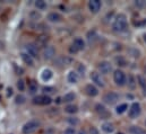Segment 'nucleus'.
Wrapping results in <instances>:
<instances>
[{
    "label": "nucleus",
    "instance_id": "f257e3e1",
    "mask_svg": "<svg viewBox=\"0 0 146 134\" xmlns=\"http://www.w3.org/2000/svg\"><path fill=\"white\" fill-rule=\"evenodd\" d=\"M128 28V22L125 14H119L115 16L113 23H112V30L115 33H122L127 31Z\"/></svg>",
    "mask_w": 146,
    "mask_h": 134
},
{
    "label": "nucleus",
    "instance_id": "f03ea898",
    "mask_svg": "<svg viewBox=\"0 0 146 134\" xmlns=\"http://www.w3.org/2000/svg\"><path fill=\"white\" fill-rule=\"evenodd\" d=\"M41 123L40 121L36 118H33V120H30L29 122H26L23 127H22V132L23 134H33L34 132H36L37 129L40 127Z\"/></svg>",
    "mask_w": 146,
    "mask_h": 134
},
{
    "label": "nucleus",
    "instance_id": "7ed1b4c3",
    "mask_svg": "<svg viewBox=\"0 0 146 134\" xmlns=\"http://www.w3.org/2000/svg\"><path fill=\"white\" fill-rule=\"evenodd\" d=\"M113 81H114V83L117 85V86H119V87H122V86H125L126 83H127V77H126V74H125V72L122 71V70H115L114 72H113Z\"/></svg>",
    "mask_w": 146,
    "mask_h": 134
},
{
    "label": "nucleus",
    "instance_id": "20e7f679",
    "mask_svg": "<svg viewBox=\"0 0 146 134\" xmlns=\"http://www.w3.org/2000/svg\"><path fill=\"white\" fill-rule=\"evenodd\" d=\"M141 113H142V106L139 102H133L128 108V116L131 120L137 118L141 115Z\"/></svg>",
    "mask_w": 146,
    "mask_h": 134
},
{
    "label": "nucleus",
    "instance_id": "39448f33",
    "mask_svg": "<svg viewBox=\"0 0 146 134\" xmlns=\"http://www.w3.org/2000/svg\"><path fill=\"white\" fill-rule=\"evenodd\" d=\"M90 78L93 82V85L95 86H99V87H104V79L102 78V74L100 72H96V71H92L91 74H90Z\"/></svg>",
    "mask_w": 146,
    "mask_h": 134
},
{
    "label": "nucleus",
    "instance_id": "423d86ee",
    "mask_svg": "<svg viewBox=\"0 0 146 134\" xmlns=\"http://www.w3.org/2000/svg\"><path fill=\"white\" fill-rule=\"evenodd\" d=\"M52 102V99L49 95H38L33 98V104L40 105V106H46Z\"/></svg>",
    "mask_w": 146,
    "mask_h": 134
},
{
    "label": "nucleus",
    "instance_id": "0eeeda50",
    "mask_svg": "<svg viewBox=\"0 0 146 134\" xmlns=\"http://www.w3.org/2000/svg\"><path fill=\"white\" fill-rule=\"evenodd\" d=\"M103 101L108 105H114L119 101V95L114 91H109L103 96Z\"/></svg>",
    "mask_w": 146,
    "mask_h": 134
},
{
    "label": "nucleus",
    "instance_id": "6e6552de",
    "mask_svg": "<svg viewBox=\"0 0 146 134\" xmlns=\"http://www.w3.org/2000/svg\"><path fill=\"white\" fill-rule=\"evenodd\" d=\"M95 112H96V114H98L102 120L109 118L110 116H111V114L108 112V109L106 108V106L102 105V104H96V105H95Z\"/></svg>",
    "mask_w": 146,
    "mask_h": 134
},
{
    "label": "nucleus",
    "instance_id": "1a4fd4ad",
    "mask_svg": "<svg viewBox=\"0 0 146 134\" xmlns=\"http://www.w3.org/2000/svg\"><path fill=\"white\" fill-rule=\"evenodd\" d=\"M98 69H99L101 74H109L112 71V64L109 61H101L98 64Z\"/></svg>",
    "mask_w": 146,
    "mask_h": 134
},
{
    "label": "nucleus",
    "instance_id": "9d476101",
    "mask_svg": "<svg viewBox=\"0 0 146 134\" xmlns=\"http://www.w3.org/2000/svg\"><path fill=\"white\" fill-rule=\"evenodd\" d=\"M54 55H56V49L52 45H48L46 47H44V50H43L44 60H51L54 58Z\"/></svg>",
    "mask_w": 146,
    "mask_h": 134
},
{
    "label": "nucleus",
    "instance_id": "9b49d317",
    "mask_svg": "<svg viewBox=\"0 0 146 134\" xmlns=\"http://www.w3.org/2000/svg\"><path fill=\"white\" fill-rule=\"evenodd\" d=\"M26 53L29 55H31L33 59H36L38 58V49H37L36 44H33V43H30L26 45Z\"/></svg>",
    "mask_w": 146,
    "mask_h": 134
},
{
    "label": "nucleus",
    "instance_id": "f8f14e48",
    "mask_svg": "<svg viewBox=\"0 0 146 134\" xmlns=\"http://www.w3.org/2000/svg\"><path fill=\"white\" fill-rule=\"evenodd\" d=\"M101 7H102V3H101L100 0H91V1H88V9L93 14L99 12Z\"/></svg>",
    "mask_w": 146,
    "mask_h": 134
},
{
    "label": "nucleus",
    "instance_id": "ddd939ff",
    "mask_svg": "<svg viewBox=\"0 0 146 134\" xmlns=\"http://www.w3.org/2000/svg\"><path fill=\"white\" fill-rule=\"evenodd\" d=\"M85 93H86L90 97H95V96L99 95V89H98V87H96L95 85L88 83V85H86V87H85Z\"/></svg>",
    "mask_w": 146,
    "mask_h": 134
},
{
    "label": "nucleus",
    "instance_id": "4468645a",
    "mask_svg": "<svg viewBox=\"0 0 146 134\" xmlns=\"http://www.w3.org/2000/svg\"><path fill=\"white\" fill-rule=\"evenodd\" d=\"M46 19L50 22V23H59L62 20V16L57 12V11H52V12H49L48 16H46Z\"/></svg>",
    "mask_w": 146,
    "mask_h": 134
},
{
    "label": "nucleus",
    "instance_id": "2eb2a0df",
    "mask_svg": "<svg viewBox=\"0 0 146 134\" xmlns=\"http://www.w3.org/2000/svg\"><path fill=\"white\" fill-rule=\"evenodd\" d=\"M78 80H79V74L77 73V71L72 70V71L68 72V74H67V81H68L69 83L75 85V83L78 82Z\"/></svg>",
    "mask_w": 146,
    "mask_h": 134
},
{
    "label": "nucleus",
    "instance_id": "dca6fc26",
    "mask_svg": "<svg viewBox=\"0 0 146 134\" xmlns=\"http://www.w3.org/2000/svg\"><path fill=\"white\" fill-rule=\"evenodd\" d=\"M72 63H73V59L69 58V56H66V55H61V56H59V58L57 59V64H58V66H64V67H66V66H69V64H72Z\"/></svg>",
    "mask_w": 146,
    "mask_h": 134
},
{
    "label": "nucleus",
    "instance_id": "f3484780",
    "mask_svg": "<svg viewBox=\"0 0 146 134\" xmlns=\"http://www.w3.org/2000/svg\"><path fill=\"white\" fill-rule=\"evenodd\" d=\"M73 45H74V46H76V49H77L78 51H83V50L85 49V46H86L85 41H84L82 37H79V36L74 38Z\"/></svg>",
    "mask_w": 146,
    "mask_h": 134
},
{
    "label": "nucleus",
    "instance_id": "a211bd4d",
    "mask_svg": "<svg viewBox=\"0 0 146 134\" xmlns=\"http://www.w3.org/2000/svg\"><path fill=\"white\" fill-rule=\"evenodd\" d=\"M21 58H22V60H23V62L25 64H27L30 67H33L34 66V59L31 55H29L26 52H22L21 53Z\"/></svg>",
    "mask_w": 146,
    "mask_h": 134
},
{
    "label": "nucleus",
    "instance_id": "6ab92c4d",
    "mask_svg": "<svg viewBox=\"0 0 146 134\" xmlns=\"http://www.w3.org/2000/svg\"><path fill=\"white\" fill-rule=\"evenodd\" d=\"M101 130H102L104 133L110 134L114 131V125H113L112 123H110V122H104V123H102V125H101Z\"/></svg>",
    "mask_w": 146,
    "mask_h": 134
},
{
    "label": "nucleus",
    "instance_id": "aec40b11",
    "mask_svg": "<svg viewBox=\"0 0 146 134\" xmlns=\"http://www.w3.org/2000/svg\"><path fill=\"white\" fill-rule=\"evenodd\" d=\"M128 132H129V134H146L145 130L141 126H137V125H131L128 129Z\"/></svg>",
    "mask_w": 146,
    "mask_h": 134
},
{
    "label": "nucleus",
    "instance_id": "412c9836",
    "mask_svg": "<svg viewBox=\"0 0 146 134\" xmlns=\"http://www.w3.org/2000/svg\"><path fill=\"white\" fill-rule=\"evenodd\" d=\"M37 89H38L37 82L35 80H31L30 83H29V93H30V95H35L37 93Z\"/></svg>",
    "mask_w": 146,
    "mask_h": 134
},
{
    "label": "nucleus",
    "instance_id": "4be33fe9",
    "mask_svg": "<svg viewBox=\"0 0 146 134\" xmlns=\"http://www.w3.org/2000/svg\"><path fill=\"white\" fill-rule=\"evenodd\" d=\"M52 76H53V73H52V71L50 69H44L42 71V73H41V79L43 81H48V80H50L52 78Z\"/></svg>",
    "mask_w": 146,
    "mask_h": 134
},
{
    "label": "nucleus",
    "instance_id": "5701e85b",
    "mask_svg": "<svg viewBox=\"0 0 146 134\" xmlns=\"http://www.w3.org/2000/svg\"><path fill=\"white\" fill-rule=\"evenodd\" d=\"M75 99H76V95L73 91H69V93L65 94V96L62 97V101L64 102H68V104H72Z\"/></svg>",
    "mask_w": 146,
    "mask_h": 134
},
{
    "label": "nucleus",
    "instance_id": "b1692460",
    "mask_svg": "<svg viewBox=\"0 0 146 134\" xmlns=\"http://www.w3.org/2000/svg\"><path fill=\"white\" fill-rule=\"evenodd\" d=\"M65 112L68 114H76L78 112V106L75 104H68L67 106H65Z\"/></svg>",
    "mask_w": 146,
    "mask_h": 134
},
{
    "label": "nucleus",
    "instance_id": "393cba45",
    "mask_svg": "<svg viewBox=\"0 0 146 134\" xmlns=\"http://www.w3.org/2000/svg\"><path fill=\"white\" fill-rule=\"evenodd\" d=\"M137 80L135 79V77L134 76H131V74H129L128 76V79H127V85H128V87L130 88V89H135L136 88V82Z\"/></svg>",
    "mask_w": 146,
    "mask_h": 134
},
{
    "label": "nucleus",
    "instance_id": "a878e982",
    "mask_svg": "<svg viewBox=\"0 0 146 134\" xmlns=\"http://www.w3.org/2000/svg\"><path fill=\"white\" fill-rule=\"evenodd\" d=\"M48 41H49V38H48V36H44V35H42V36H40L38 38H37V42H36V46H48L46 45V43H48Z\"/></svg>",
    "mask_w": 146,
    "mask_h": 134
},
{
    "label": "nucleus",
    "instance_id": "bb28decb",
    "mask_svg": "<svg viewBox=\"0 0 146 134\" xmlns=\"http://www.w3.org/2000/svg\"><path fill=\"white\" fill-rule=\"evenodd\" d=\"M34 5L37 8V10H45L46 7H48V3L44 0H37V1L34 2Z\"/></svg>",
    "mask_w": 146,
    "mask_h": 134
},
{
    "label": "nucleus",
    "instance_id": "cd10ccee",
    "mask_svg": "<svg viewBox=\"0 0 146 134\" xmlns=\"http://www.w3.org/2000/svg\"><path fill=\"white\" fill-rule=\"evenodd\" d=\"M87 41L90 42V43H94L96 39H98V34L95 31H90L88 33H87Z\"/></svg>",
    "mask_w": 146,
    "mask_h": 134
},
{
    "label": "nucleus",
    "instance_id": "c85d7f7f",
    "mask_svg": "<svg viewBox=\"0 0 146 134\" xmlns=\"http://www.w3.org/2000/svg\"><path fill=\"white\" fill-rule=\"evenodd\" d=\"M41 17H42V15H41L37 10H32V11L30 12V18H31L32 20H34V22H38V20L41 19Z\"/></svg>",
    "mask_w": 146,
    "mask_h": 134
},
{
    "label": "nucleus",
    "instance_id": "c756f323",
    "mask_svg": "<svg viewBox=\"0 0 146 134\" xmlns=\"http://www.w3.org/2000/svg\"><path fill=\"white\" fill-rule=\"evenodd\" d=\"M127 109H128V105H127V104H120L119 106H117L115 113H117V114H123Z\"/></svg>",
    "mask_w": 146,
    "mask_h": 134
},
{
    "label": "nucleus",
    "instance_id": "7c9ffc66",
    "mask_svg": "<svg viewBox=\"0 0 146 134\" xmlns=\"http://www.w3.org/2000/svg\"><path fill=\"white\" fill-rule=\"evenodd\" d=\"M137 82L138 85L142 87V89L144 90V93H146V79L143 76H138L137 77Z\"/></svg>",
    "mask_w": 146,
    "mask_h": 134
},
{
    "label": "nucleus",
    "instance_id": "2f4dec72",
    "mask_svg": "<svg viewBox=\"0 0 146 134\" xmlns=\"http://www.w3.org/2000/svg\"><path fill=\"white\" fill-rule=\"evenodd\" d=\"M115 62H117V64L119 67H126L127 66V60L123 56H121V55H119V56L115 58Z\"/></svg>",
    "mask_w": 146,
    "mask_h": 134
},
{
    "label": "nucleus",
    "instance_id": "473e14b6",
    "mask_svg": "<svg viewBox=\"0 0 146 134\" xmlns=\"http://www.w3.org/2000/svg\"><path fill=\"white\" fill-rule=\"evenodd\" d=\"M25 101H26V97H25L24 95H22V94L17 95V96L15 97V102H16L17 105H23V104H25Z\"/></svg>",
    "mask_w": 146,
    "mask_h": 134
},
{
    "label": "nucleus",
    "instance_id": "72a5a7b5",
    "mask_svg": "<svg viewBox=\"0 0 146 134\" xmlns=\"http://www.w3.org/2000/svg\"><path fill=\"white\" fill-rule=\"evenodd\" d=\"M67 123H68L70 126L75 127L76 125L79 124V120H78L77 117H68V118H67Z\"/></svg>",
    "mask_w": 146,
    "mask_h": 134
},
{
    "label": "nucleus",
    "instance_id": "f704fd0d",
    "mask_svg": "<svg viewBox=\"0 0 146 134\" xmlns=\"http://www.w3.org/2000/svg\"><path fill=\"white\" fill-rule=\"evenodd\" d=\"M42 91L44 93V95H46V94H52V93H54V91H56V89H54L53 87H49V86H44V87L42 88Z\"/></svg>",
    "mask_w": 146,
    "mask_h": 134
},
{
    "label": "nucleus",
    "instance_id": "c9c22d12",
    "mask_svg": "<svg viewBox=\"0 0 146 134\" xmlns=\"http://www.w3.org/2000/svg\"><path fill=\"white\" fill-rule=\"evenodd\" d=\"M17 88H18L19 91H24L25 90V81L22 80V79H19L17 81Z\"/></svg>",
    "mask_w": 146,
    "mask_h": 134
},
{
    "label": "nucleus",
    "instance_id": "e433bc0d",
    "mask_svg": "<svg viewBox=\"0 0 146 134\" xmlns=\"http://www.w3.org/2000/svg\"><path fill=\"white\" fill-rule=\"evenodd\" d=\"M129 53H130L134 58H138V56H139V51L136 50V49H130V50H129Z\"/></svg>",
    "mask_w": 146,
    "mask_h": 134
},
{
    "label": "nucleus",
    "instance_id": "4c0bfd02",
    "mask_svg": "<svg viewBox=\"0 0 146 134\" xmlns=\"http://www.w3.org/2000/svg\"><path fill=\"white\" fill-rule=\"evenodd\" d=\"M64 134H77V133H76V130H75V127L70 126V127H67V129L65 130Z\"/></svg>",
    "mask_w": 146,
    "mask_h": 134
},
{
    "label": "nucleus",
    "instance_id": "58836bf2",
    "mask_svg": "<svg viewBox=\"0 0 146 134\" xmlns=\"http://www.w3.org/2000/svg\"><path fill=\"white\" fill-rule=\"evenodd\" d=\"M79 51L76 49V46H74V45H70L69 46V53L70 54H76V53H78Z\"/></svg>",
    "mask_w": 146,
    "mask_h": 134
},
{
    "label": "nucleus",
    "instance_id": "ea45409f",
    "mask_svg": "<svg viewBox=\"0 0 146 134\" xmlns=\"http://www.w3.org/2000/svg\"><path fill=\"white\" fill-rule=\"evenodd\" d=\"M77 68H78V71L80 72V74H83V76H84V72H85V67H84L82 63H78Z\"/></svg>",
    "mask_w": 146,
    "mask_h": 134
},
{
    "label": "nucleus",
    "instance_id": "a19ab883",
    "mask_svg": "<svg viewBox=\"0 0 146 134\" xmlns=\"http://www.w3.org/2000/svg\"><path fill=\"white\" fill-rule=\"evenodd\" d=\"M90 133H91V134H99V132H98V130H96V127H94V126H92V127L90 129Z\"/></svg>",
    "mask_w": 146,
    "mask_h": 134
},
{
    "label": "nucleus",
    "instance_id": "79ce46f5",
    "mask_svg": "<svg viewBox=\"0 0 146 134\" xmlns=\"http://www.w3.org/2000/svg\"><path fill=\"white\" fill-rule=\"evenodd\" d=\"M11 95H13V89H11V88H8V89H7V96L9 97V96H11Z\"/></svg>",
    "mask_w": 146,
    "mask_h": 134
},
{
    "label": "nucleus",
    "instance_id": "37998d69",
    "mask_svg": "<svg viewBox=\"0 0 146 134\" xmlns=\"http://www.w3.org/2000/svg\"><path fill=\"white\" fill-rule=\"evenodd\" d=\"M77 134H87V132H86V131H84V130H82V131H79Z\"/></svg>",
    "mask_w": 146,
    "mask_h": 134
},
{
    "label": "nucleus",
    "instance_id": "c03bdc74",
    "mask_svg": "<svg viewBox=\"0 0 146 134\" xmlns=\"http://www.w3.org/2000/svg\"><path fill=\"white\" fill-rule=\"evenodd\" d=\"M145 126H146V120H145Z\"/></svg>",
    "mask_w": 146,
    "mask_h": 134
}]
</instances>
